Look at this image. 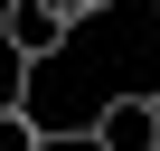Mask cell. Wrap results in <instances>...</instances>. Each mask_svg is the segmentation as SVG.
<instances>
[{
	"instance_id": "1",
	"label": "cell",
	"mask_w": 160,
	"mask_h": 151,
	"mask_svg": "<svg viewBox=\"0 0 160 151\" xmlns=\"http://www.w3.org/2000/svg\"><path fill=\"white\" fill-rule=\"evenodd\" d=\"M0 38H10L19 66H47V57L75 38V19L57 10V0H0Z\"/></svg>"
},
{
	"instance_id": "2",
	"label": "cell",
	"mask_w": 160,
	"mask_h": 151,
	"mask_svg": "<svg viewBox=\"0 0 160 151\" xmlns=\"http://www.w3.org/2000/svg\"><path fill=\"white\" fill-rule=\"evenodd\" d=\"M85 142L94 151H160V95H104Z\"/></svg>"
},
{
	"instance_id": "3",
	"label": "cell",
	"mask_w": 160,
	"mask_h": 151,
	"mask_svg": "<svg viewBox=\"0 0 160 151\" xmlns=\"http://www.w3.org/2000/svg\"><path fill=\"white\" fill-rule=\"evenodd\" d=\"M0 151H47V123L28 104H0Z\"/></svg>"
},
{
	"instance_id": "4",
	"label": "cell",
	"mask_w": 160,
	"mask_h": 151,
	"mask_svg": "<svg viewBox=\"0 0 160 151\" xmlns=\"http://www.w3.org/2000/svg\"><path fill=\"white\" fill-rule=\"evenodd\" d=\"M57 10H66V19H104L113 0H57Z\"/></svg>"
},
{
	"instance_id": "5",
	"label": "cell",
	"mask_w": 160,
	"mask_h": 151,
	"mask_svg": "<svg viewBox=\"0 0 160 151\" xmlns=\"http://www.w3.org/2000/svg\"><path fill=\"white\" fill-rule=\"evenodd\" d=\"M151 10H160V0H151Z\"/></svg>"
}]
</instances>
